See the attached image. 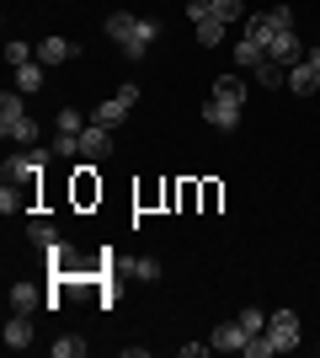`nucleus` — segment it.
<instances>
[{"mask_svg": "<svg viewBox=\"0 0 320 358\" xmlns=\"http://www.w3.org/2000/svg\"><path fill=\"white\" fill-rule=\"evenodd\" d=\"M213 96H219V102L245 107V96H251V80H245L241 70H229V75H219V80H213Z\"/></svg>", "mask_w": 320, "mask_h": 358, "instance_id": "11", "label": "nucleus"}, {"mask_svg": "<svg viewBox=\"0 0 320 358\" xmlns=\"http://www.w3.org/2000/svg\"><path fill=\"white\" fill-rule=\"evenodd\" d=\"M22 203H27V198L16 193V182H6V187H0V214H16Z\"/></svg>", "mask_w": 320, "mask_h": 358, "instance_id": "28", "label": "nucleus"}, {"mask_svg": "<svg viewBox=\"0 0 320 358\" xmlns=\"http://www.w3.org/2000/svg\"><path fill=\"white\" fill-rule=\"evenodd\" d=\"M112 155V129H102V123H86V134H80V161H107Z\"/></svg>", "mask_w": 320, "mask_h": 358, "instance_id": "9", "label": "nucleus"}, {"mask_svg": "<svg viewBox=\"0 0 320 358\" xmlns=\"http://www.w3.org/2000/svg\"><path fill=\"white\" fill-rule=\"evenodd\" d=\"M261 54H267V48H257L251 38H241V43H235V64H241V70H251V64H257Z\"/></svg>", "mask_w": 320, "mask_h": 358, "instance_id": "27", "label": "nucleus"}, {"mask_svg": "<svg viewBox=\"0 0 320 358\" xmlns=\"http://www.w3.org/2000/svg\"><path fill=\"white\" fill-rule=\"evenodd\" d=\"M6 348L11 353H22V348H32V315H22V310H11V321H6Z\"/></svg>", "mask_w": 320, "mask_h": 358, "instance_id": "13", "label": "nucleus"}, {"mask_svg": "<svg viewBox=\"0 0 320 358\" xmlns=\"http://www.w3.org/2000/svg\"><path fill=\"white\" fill-rule=\"evenodd\" d=\"M0 134L6 139H16V145H38V123L27 118V102H22V91H6L0 96Z\"/></svg>", "mask_w": 320, "mask_h": 358, "instance_id": "2", "label": "nucleus"}, {"mask_svg": "<svg viewBox=\"0 0 320 358\" xmlns=\"http://www.w3.org/2000/svg\"><path fill=\"white\" fill-rule=\"evenodd\" d=\"M267 337H273L277 353H294V348H299V315L294 310H273L267 315Z\"/></svg>", "mask_w": 320, "mask_h": 358, "instance_id": "7", "label": "nucleus"}, {"mask_svg": "<svg viewBox=\"0 0 320 358\" xmlns=\"http://www.w3.org/2000/svg\"><path fill=\"white\" fill-rule=\"evenodd\" d=\"M283 27H294V6H273V11H251L245 16V38L257 48H267Z\"/></svg>", "mask_w": 320, "mask_h": 358, "instance_id": "4", "label": "nucleus"}, {"mask_svg": "<svg viewBox=\"0 0 320 358\" xmlns=\"http://www.w3.org/2000/svg\"><path fill=\"white\" fill-rule=\"evenodd\" d=\"M54 358H86V337H54Z\"/></svg>", "mask_w": 320, "mask_h": 358, "instance_id": "24", "label": "nucleus"}, {"mask_svg": "<svg viewBox=\"0 0 320 358\" xmlns=\"http://www.w3.org/2000/svg\"><path fill=\"white\" fill-rule=\"evenodd\" d=\"M192 27H198V43H203V48H219V43H224V27H229V22L203 16V22H192Z\"/></svg>", "mask_w": 320, "mask_h": 358, "instance_id": "20", "label": "nucleus"}, {"mask_svg": "<svg viewBox=\"0 0 320 358\" xmlns=\"http://www.w3.org/2000/svg\"><path fill=\"white\" fill-rule=\"evenodd\" d=\"M54 155H80V134H54Z\"/></svg>", "mask_w": 320, "mask_h": 358, "instance_id": "29", "label": "nucleus"}, {"mask_svg": "<svg viewBox=\"0 0 320 358\" xmlns=\"http://www.w3.org/2000/svg\"><path fill=\"white\" fill-rule=\"evenodd\" d=\"M155 32H160L155 16H134V11H112V16H107V38H112L128 59H144V48H150Z\"/></svg>", "mask_w": 320, "mask_h": 358, "instance_id": "1", "label": "nucleus"}, {"mask_svg": "<svg viewBox=\"0 0 320 358\" xmlns=\"http://www.w3.org/2000/svg\"><path fill=\"white\" fill-rule=\"evenodd\" d=\"M54 161V150H43V145H22V150H11L6 155V182H16V187H32V182L43 177V166Z\"/></svg>", "mask_w": 320, "mask_h": 358, "instance_id": "3", "label": "nucleus"}, {"mask_svg": "<svg viewBox=\"0 0 320 358\" xmlns=\"http://www.w3.org/2000/svg\"><path fill=\"white\" fill-rule=\"evenodd\" d=\"M43 80H48V64H16V91L22 96H32V91H43Z\"/></svg>", "mask_w": 320, "mask_h": 358, "instance_id": "16", "label": "nucleus"}, {"mask_svg": "<svg viewBox=\"0 0 320 358\" xmlns=\"http://www.w3.org/2000/svg\"><path fill=\"white\" fill-rule=\"evenodd\" d=\"M96 193H102V187L91 182V161H80V171H75V198H80V203H91Z\"/></svg>", "mask_w": 320, "mask_h": 358, "instance_id": "23", "label": "nucleus"}, {"mask_svg": "<svg viewBox=\"0 0 320 358\" xmlns=\"http://www.w3.org/2000/svg\"><path fill=\"white\" fill-rule=\"evenodd\" d=\"M32 59H38V43H22V38L6 43V64H11V70H16V64H32Z\"/></svg>", "mask_w": 320, "mask_h": 358, "instance_id": "22", "label": "nucleus"}, {"mask_svg": "<svg viewBox=\"0 0 320 358\" xmlns=\"http://www.w3.org/2000/svg\"><path fill=\"white\" fill-rule=\"evenodd\" d=\"M213 353H245V343H251V331L241 327V321H219V327L208 331Z\"/></svg>", "mask_w": 320, "mask_h": 358, "instance_id": "8", "label": "nucleus"}, {"mask_svg": "<svg viewBox=\"0 0 320 358\" xmlns=\"http://www.w3.org/2000/svg\"><path fill=\"white\" fill-rule=\"evenodd\" d=\"M219 22H245V0H208Z\"/></svg>", "mask_w": 320, "mask_h": 358, "instance_id": "25", "label": "nucleus"}, {"mask_svg": "<svg viewBox=\"0 0 320 358\" xmlns=\"http://www.w3.org/2000/svg\"><path fill=\"white\" fill-rule=\"evenodd\" d=\"M235 321H241V327L251 331V337H257V331H267V310H257V305H245V310L235 315Z\"/></svg>", "mask_w": 320, "mask_h": 358, "instance_id": "26", "label": "nucleus"}, {"mask_svg": "<svg viewBox=\"0 0 320 358\" xmlns=\"http://www.w3.org/2000/svg\"><path fill=\"white\" fill-rule=\"evenodd\" d=\"M38 305H48V294L38 284H11V310H22V315H32Z\"/></svg>", "mask_w": 320, "mask_h": 358, "instance_id": "15", "label": "nucleus"}, {"mask_svg": "<svg viewBox=\"0 0 320 358\" xmlns=\"http://www.w3.org/2000/svg\"><path fill=\"white\" fill-rule=\"evenodd\" d=\"M203 353H213V343H182V358H203Z\"/></svg>", "mask_w": 320, "mask_h": 358, "instance_id": "30", "label": "nucleus"}, {"mask_svg": "<svg viewBox=\"0 0 320 358\" xmlns=\"http://www.w3.org/2000/svg\"><path fill=\"white\" fill-rule=\"evenodd\" d=\"M86 113L80 107H59V118H54V134H86Z\"/></svg>", "mask_w": 320, "mask_h": 358, "instance_id": "19", "label": "nucleus"}, {"mask_svg": "<svg viewBox=\"0 0 320 358\" xmlns=\"http://www.w3.org/2000/svg\"><path fill=\"white\" fill-rule=\"evenodd\" d=\"M203 123H208V129H241V107L235 102H219V96H208V102H203Z\"/></svg>", "mask_w": 320, "mask_h": 358, "instance_id": "10", "label": "nucleus"}, {"mask_svg": "<svg viewBox=\"0 0 320 358\" xmlns=\"http://www.w3.org/2000/svg\"><path fill=\"white\" fill-rule=\"evenodd\" d=\"M160 262H155V257H128V262H123V278H139V284H155V278H160Z\"/></svg>", "mask_w": 320, "mask_h": 358, "instance_id": "17", "label": "nucleus"}, {"mask_svg": "<svg viewBox=\"0 0 320 358\" xmlns=\"http://www.w3.org/2000/svg\"><path fill=\"white\" fill-rule=\"evenodd\" d=\"M267 59L283 64V70H294V64L305 59V38H299V27H283V32H277L273 43H267Z\"/></svg>", "mask_w": 320, "mask_h": 358, "instance_id": "6", "label": "nucleus"}, {"mask_svg": "<svg viewBox=\"0 0 320 358\" xmlns=\"http://www.w3.org/2000/svg\"><path fill=\"white\" fill-rule=\"evenodd\" d=\"M75 54L80 48L70 43V38H43V43H38V64H48V70H54V64H70Z\"/></svg>", "mask_w": 320, "mask_h": 358, "instance_id": "12", "label": "nucleus"}, {"mask_svg": "<svg viewBox=\"0 0 320 358\" xmlns=\"http://www.w3.org/2000/svg\"><path fill=\"white\" fill-rule=\"evenodd\" d=\"M27 241H32V246H38V252H48V246L59 241V230H54V224H48V220H32V224H27Z\"/></svg>", "mask_w": 320, "mask_h": 358, "instance_id": "21", "label": "nucleus"}, {"mask_svg": "<svg viewBox=\"0 0 320 358\" xmlns=\"http://www.w3.org/2000/svg\"><path fill=\"white\" fill-rule=\"evenodd\" d=\"M134 102H139V86H118L107 102H96L91 107V123H102V129H118L128 113H134Z\"/></svg>", "mask_w": 320, "mask_h": 358, "instance_id": "5", "label": "nucleus"}, {"mask_svg": "<svg viewBox=\"0 0 320 358\" xmlns=\"http://www.w3.org/2000/svg\"><path fill=\"white\" fill-rule=\"evenodd\" d=\"M251 86H267V91H277V86H289V70H283V64H273L267 54H261V59L251 64Z\"/></svg>", "mask_w": 320, "mask_h": 358, "instance_id": "14", "label": "nucleus"}, {"mask_svg": "<svg viewBox=\"0 0 320 358\" xmlns=\"http://www.w3.org/2000/svg\"><path fill=\"white\" fill-rule=\"evenodd\" d=\"M289 91H299V96L320 91V75H315V64H310V59H299V64L289 70Z\"/></svg>", "mask_w": 320, "mask_h": 358, "instance_id": "18", "label": "nucleus"}]
</instances>
